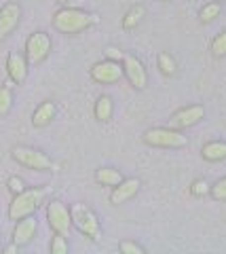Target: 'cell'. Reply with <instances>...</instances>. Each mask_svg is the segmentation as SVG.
<instances>
[{"instance_id":"cell-1","label":"cell","mask_w":226,"mask_h":254,"mask_svg":"<svg viewBox=\"0 0 226 254\" xmlns=\"http://www.w3.org/2000/svg\"><path fill=\"white\" fill-rule=\"evenodd\" d=\"M97 21H99L97 15H91L83 9H72V6L59 9L53 15V28L61 32V34H79V32H85Z\"/></svg>"},{"instance_id":"cell-2","label":"cell","mask_w":226,"mask_h":254,"mask_svg":"<svg viewBox=\"0 0 226 254\" xmlns=\"http://www.w3.org/2000/svg\"><path fill=\"white\" fill-rule=\"evenodd\" d=\"M51 193V187H36V189H23L21 193L13 197V201L9 205V218L19 220L23 216L34 214L41 205L45 203L46 195Z\"/></svg>"},{"instance_id":"cell-3","label":"cell","mask_w":226,"mask_h":254,"mask_svg":"<svg viewBox=\"0 0 226 254\" xmlns=\"http://www.w3.org/2000/svg\"><path fill=\"white\" fill-rule=\"evenodd\" d=\"M11 157L17 161L19 165L28 170H36V172H51V170H57V165L46 157L43 150L32 148V146H15L11 150Z\"/></svg>"},{"instance_id":"cell-4","label":"cell","mask_w":226,"mask_h":254,"mask_svg":"<svg viewBox=\"0 0 226 254\" xmlns=\"http://www.w3.org/2000/svg\"><path fill=\"white\" fill-rule=\"evenodd\" d=\"M70 216H72V225L79 229V231L89 237V240H99V220L95 216V212H93L89 205L85 203H74L72 210H70Z\"/></svg>"},{"instance_id":"cell-5","label":"cell","mask_w":226,"mask_h":254,"mask_svg":"<svg viewBox=\"0 0 226 254\" xmlns=\"http://www.w3.org/2000/svg\"><path fill=\"white\" fill-rule=\"evenodd\" d=\"M144 142L157 148H182L188 144L186 136H182L180 129H171V127H157V129H148L144 133Z\"/></svg>"},{"instance_id":"cell-6","label":"cell","mask_w":226,"mask_h":254,"mask_svg":"<svg viewBox=\"0 0 226 254\" xmlns=\"http://www.w3.org/2000/svg\"><path fill=\"white\" fill-rule=\"evenodd\" d=\"M51 51V38L46 32H32L26 41V60L28 66H38L46 60Z\"/></svg>"},{"instance_id":"cell-7","label":"cell","mask_w":226,"mask_h":254,"mask_svg":"<svg viewBox=\"0 0 226 254\" xmlns=\"http://www.w3.org/2000/svg\"><path fill=\"white\" fill-rule=\"evenodd\" d=\"M46 220H49V227L53 233L68 237L70 229H72V216H70V210L61 201L57 199L49 201V205H46Z\"/></svg>"},{"instance_id":"cell-8","label":"cell","mask_w":226,"mask_h":254,"mask_svg":"<svg viewBox=\"0 0 226 254\" xmlns=\"http://www.w3.org/2000/svg\"><path fill=\"white\" fill-rule=\"evenodd\" d=\"M91 78L99 85H112V83H119L123 78V68H121V62H112V60H104V62H97L91 66Z\"/></svg>"},{"instance_id":"cell-9","label":"cell","mask_w":226,"mask_h":254,"mask_svg":"<svg viewBox=\"0 0 226 254\" xmlns=\"http://www.w3.org/2000/svg\"><path fill=\"white\" fill-rule=\"evenodd\" d=\"M203 117H205V108H203V106L190 104V106L180 108L178 113L171 115V119H169V127H171V129H186V127L197 125Z\"/></svg>"},{"instance_id":"cell-10","label":"cell","mask_w":226,"mask_h":254,"mask_svg":"<svg viewBox=\"0 0 226 254\" xmlns=\"http://www.w3.org/2000/svg\"><path fill=\"white\" fill-rule=\"evenodd\" d=\"M123 74L127 76V81L136 87V89H146L148 85V72L144 64L139 62L136 55H125L123 58Z\"/></svg>"},{"instance_id":"cell-11","label":"cell","mask_w":226,"mask_h":254,"mask_svg":"<svg viewBox=\"0 0 226 254\" xmlns=\"http://www.w3.org/2000/svg\"><path fill=\"white\" fill-rule=\"evenodd\" d=\"M19 19H21V6L17 2H6L0 6V41L6 38L19 26Z\"/></svg>"},{"instance_id":"cell-12","label":"cell","mask_w":226,"mask_h":254,"mask_svg":"<svg viewBox=\"0 0 226 254\" xmlns=\"http://www.w3.org/2000/svg\"><path fill=\"white\" fill-rule=\"evenodd\" d=\"M36 231H38V220L32 216V214L19 218L17 225L13 229V244H17L19 248L21 246H28L36 237Z\"/></svg>"},{"instance_id":"cell-13","label":"cell","mask_w":226,"mask_h":254,"mask_svg":"<svg viewBox=\"0 0 226 254\" xmlns=\"http://www.w3.org/2000/svg\"><path fill=\"white\" fill-rule=\"evenodd\" d=\"M139 190V180L137 178H127V180H121L116 187H112V193H110V203L114 205H121L125 201H129L131 197Z\"/></svg>"},{"instance_id":"cell-14","label":"cell","mask_w":226,"mask_h":254,"mask_svg":"<svg viewBox=\"0 0 226 254\" xmlns=\"http://www.w3.org/2000/svg\"><path fill=\"white\" fill-rule=\"evenodd\" d=\"M6 72H9V78L15 85H21L28 78V60L26 55L19 53H11L6 58Z\"/></svg>"},{"instance_id":"cell-15","label":"cell","mask_w":226,"mask_h":254,"mask_svg":"<svg viewBox=\"0 0 226 254\" xmlns=\"http://www.w3.org/2000/svg\"><path fill=\"white\" fill-rule=\"evenodd\" d=\"M57 115V106H55V102H51V100H45L43 104H38V108L34 110V115H32V125L34 127H46L53 119H55Z\"/></svg>"},{"instance_id":"cell-16","label":"cell","mask_w":226,"mask_h":254,"mask_svg":"<svg viewBox=\"0 0 226 254\" xmlns=\"http://www.w3.org/2000/svg\"><path fill=\"white\" fill-rule=\"evenodd\" d=\"M201 157L209 163H216V161H224L226 159V142L222 140H214V142H207V144L201 148Z\"/></svg>"},{"instance_id":"cell-17","label":"cell","mask_w":226,"mask_h":254,"mask_svg":"<svg viewBox=\"0 0 226 254\" xmlns=\"http://www.w3.org/2000/svg\"><path fill=\"white\" fill-rule=\"evenodd\" d=\"M114 113V104H112V98L110 95H99L97 102H95V108H93V115H95L97 121H110Z\"/></svg>"},{"instance_id":"cell-18","label":"cell","mask_w":226,"mask_h":254,"mask_svg":"<svg viewBox=\"0 0 226 254\" xmlns=\"http://www.w3.org/2000/svg\"><path fill=\"white\" fill-rule=\"evenodd\" d=\"M95 180L104 187H116L123 180V174L119 170H114V168H99L95 172Z\"/></svg>"},{"instance_id":"cell-19","label":"cell","mask_w":226,"mask_h":254,"mask_svg":"<svg viewBox=\"0 0 226 254\" xmlns=\"http://www.w3.org/2000/svg\"><path fill=\"white\" fill-rule=\"evenodd\" d=\"M11 83L9 81L6 85L0 87V119L6 117L11 113V106H13V91H11Z\"/></svg>"},{"instance_id":"cell-20","label":"cell","mask_w":226,"mask_h":254,"mask_svg":"<svg viewBox=\"0 0 226 254\" xmlns=\"http://www.w3.org/2000/svg\"><path fill=\"white\" fill-rule=\"evenodd\" d=\"M144 17V6L142 4H136V6H131V9L127 11V15L123 17V28L125 30H134L139 21H142Z\"/></svg>"},{"instance_id":"cell-21","label":"cell","mask_w":226,"mask_h":254,"mask_svg":"<svg viewBox=\"0 0 226 254\" xmlns=\"http://www.w3.org/2000/svg\"><path fill=\"white\" fill-rule=\"evenodd\" d=\"M159 68H161V72L165 74V76H174L176 74V70H178V64L176 60L171 58L169 53H159Z\"/></svg>"},{"instance_id":"cell-22","label":"cell","mask_w":226,"mask_h":254,"mask_svg":"<svg viewBox=\"0 0 226 254\" xmlns=\"http://www.w3.org/2000/svg\"><path fill=\"white\" fill-rule=\"evenodd\" d=\"M218 15H220V2H207L203 9L199 11V19L203 23H209V21H214Z\"/></svg>"},{"instance_id":"cell-23","label":"cell","mask_w":226,"mask_h":254,"mask_svg":"<svg viewBox=\"0 0 226 254\" xmlns=\"http://www.w3.org/2000/svg\"><path fill=\"white\" fill-rule=\"evenodd\" d=\"M212 53L216 55V58H224L226 55V30L220 32V34L212 41Z\"/></svg>"},{"instance_id":"cell-24","label":"cell","mask_w":226,"mask_h":254,"mask_svg":"<svg viewBox=\"0 0 226 254\" xmlns=\"http://www.w3.org/2000/svg\"><path fill=\"white\" fill-rule=\"evenodd\" d=\"M49 250H51V254H66V252H68V242H66V235H59V233L53 235Z\"/></svg>"},{"instance_id":"cell-25","label":"cell","mask_w":226,"mask_h":254,"mask_svg":"<svg viewBox=\"0 0 226 254\" xmlns=\"http://www.w3.org/2000/svg\"><path fill=\"white\" fill-rule=\"evenodd\" d=\"M209 193H212L216 201H226V178H220L216 185H212Z\"/></svg>"},{"instance_id":"cell-26","label":"cell","mask_w":226,"mask_h":254,"mask_svg":"<svg viewBox=\"0 0 226 254\" xmlns=\"http://www.w3.org/2000/svg\"><path fill=\"white\" fill-rule=\"evenodd\" d=\"M119 250H121L123 254H144V248H142V246L136 244V242H129V240L121 242V244H119Z\"/></svg>"},{"instance_id":"cell-27","label":"cell","mask_w":226,"mask_h":254,"mask_svg":"<svg viewBox=\"0 0 226 254\" xmlns=\"http://www.w3.org/2000/svg\"><path fill=\"white\" fill-rule=\"evenodd\" d=\"M209 189H212V187H209L205 180H194V182H192V187H190V193H192V195H197V197H203V195L209 193Z\"/></svg>"},{"instance_id":"cell-28","label":"cell","mask_w":226,"mask_h":254,"mask_svg":"<svg viewBox=\"0 0 226 254\" xmlns=\"http://www.w3.org/2000/svg\"><path fill=\"white\" fill-rule=\"evenodd\" d=\"M6 187H9V190L13 195H17V193H21V190L26 189V182H23L19 176H11L9 180H6Z\"/></svg>"},{"instance_id":"cell-29","label":"cell","mask_w":226,"mask_h":254,"mask_svg":"<svg viewBox=\"0 0 226 254\" xmlns=\"http://www.w3.org/2000/svg\"><path fill=\"white\" fill-rule=\"evenodd\" d=\"M125 53L119 49V47H106V60H112V62H123Z\"/></svg>"},{"instance_id":"cell-30","label":"cell","mask_w":226,"mask_h":254,"mask_svg":"<svg viewBox=\"0 0 226 254\" xmlns=\"http://www.w3.org/2000/svg\"><path fill=\"white\" fill-rule=\"evenodd\" d=\"M17 250H19V246H17V244H11V246H6L2 252H4V254H15Z\"/></svg>"},{"instance_id":"cell-31","label":"cell","mask_w":226,"mask_h":254,"mask_svg":"<svg viewBox=\"0 0 226 254\" xmlns=\"http://www.w3.org/2000/svg\"><path fill=\"white\" fill-rule=\"evenodd\" d=\"M55 2H59V4H68L70 0H55Z\"/></svg>"},{"instance_id":"cell-32","label":"cell","mask_w":226,"mask_h":254,"mask_svg":"<svg viewBox=\"0 0 226 254\" xmlns=\"http://www.w3.org/2000/svg\"><path fill=\"white\" fill-rule=\"evenodd\" d=\"M216 2H220V4H222V2H226V0H216Z\"/></svg>"},{"instance_id":"cell-33","label":"cell","mask_w":226,"mask_h":254,"mask_svg":"<svg viewBox=\"0 0 226 254\" xmlns=\"http://www.w3.org/2000/svg\"><path fill=\"white\" fill-rule=\"evenodd\" d=\"M163 2H167V0H163Z\"/></svg>"}]
</instances>
